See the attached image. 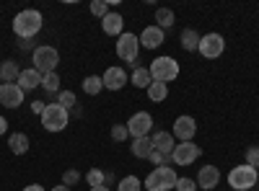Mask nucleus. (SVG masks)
I'll return each instance as SVG.
<instances>
[{
    "instance_id": "obj_6",
    "label": "nucleus",
    "mask_w": 259,
    "mask_h": 191,
    "mask_svg": "<svg viewBox=\"0 0 259 191\" xmlns=\"http://www.w3.org/2000/svg\"><path fill=\"white\" fill-rule=\"evenodd\" d=\"M60 65V54L55 47H36L34 49V70L47 75V73H55V68Z\"/></svg>"
},
{
    "instance_id": "obj_29",
    "label": "nucleus",
    "mask_w": 259,
    "mask_h": 191,
    "mask_svg": "<svg viewBox=\"0 0 259 191\" xmlns=\"http://www.w3.org/2000/svg\"><path fill=\"white\" fill-rule=\"evenodd\" d=\"M85 181H89V186H91V188H94V186H104V181H106V173H104V171H99V168H94V171H89Z\"/></svg>"
},
{
    "instance_id": "obj_25",
    "label": "nucleus",
    "mask_w": 259,
    "mask_h": 191,
    "mask_svg": "<svg viewBox=\"0 0 259 191\" xmlns=\"http://www.w3.org/2000/svg\"><path fill=\"white\" fill-rule=\"evenodd\" d=\"M166 96H168V86H166V83H156V80L150 83V88H148V98H150V101L158 103V101H163Z\"/></svg>"
},
{
    "instance_id": "obj_17",
    "label": "nucleus",
    "mask_w": 259,
    "mask_h": 191,
    "mask_svg": "<svg viewBox=\"0 0 259 191\" xmlns=\"http://www.w3.org/2000/svg\"><path fill=\"white\" fill-rule=\"evenodd\" d=\"M101 29H104V34H109V36H122L124 18L119 13H109L106 18H101Z\"/></svg>"
},
{
    "instance_id": "obj_18",
    "label": "nucleus",
    "mask_w": 259,
    "mask_h": 191,
    "mask_svg": "<svg viewBox=\"0 0 259 191\" xmlns=\"http://www.w3.org/2000/svg\"><path fill=\"white\" fill-rule=\"evenodd\" d=\"M150 140H153L156 150L158 153H166V155H171V153H174V147H177V140H174V135H171V132H156Z\"/></svg>"
},
{
    "instance_id": "obj_27",
    "label": "nucleus",
    "mask_w": 259,
    "mask_h": 191,
    "mask_svg": "<svg viewBox=\"0 0 259 191\" xmlns=\"http://www.w3.org/2000/svg\"><path fill=\"white\" fill-rule=\"evenodd\" d=\"M41 88H45L47 93H57V88H60V75H57V73L41 75Z\"/></svg>"
},
{
    "instance_id": "obj_11",
    "label": "nucleus",
    "mask_w": 259,
    "mask_h": 191,
    "mask_svg": "<svg viewBox=\"0 0 259 191\" xmlns=\"http://www.w3.org/2000/svg\"><path fill=\"white\" fill-rule=\"evenodd\" d=\"M21 103H24V91L18 88V83H3V86H0V106L18 109Z\"/></svg>"
},
{
    "instance_id": "obj_2",
    "label": "nucleus",
    "mask_w": 259,
    "mask_h": 191,
    "mask_svg": "<svg viewBox=\"0 0 259 191\" xmlns=\"http://www.w3.org/2000/svg\"><path fill=\"white\" fill-rule=\"evenodd\" d=\"M177 181H179V176L174 173V168L161 165V168H156V171L148 173L145 191H171V188H177Z\"/></svg>"
},
{
    "instance_id": "obj_23",
    "label": "nucleus",
    "mask_w": 259,
    "mask_h": 191,
    "mask_svg": "<svg viewBox=\"0 0 259 191\" xmlns=\"http://www.w3.org/2000/svg\"><path fill=\"white\" fill-rule=\"evenodd\" d=\"M150 83H153V78H150V70H148V68H135V73H133V86L148 91Z\"/></svg>"
},
{
    "instance_id": "obj_20",
    "label": "nucleus",
    "mask_w": 259,
    "mask_h": 191,
    "mask_svg": "<svg viewBox=\"0 0 259 191\" xmlns=\"http://www.w3.org/2000/svg\"><path fill=\"white\" fill-rule=\"evenodd\" d=\"M8 147H11L13 155H26V150H29V137H26L24 132H13V135L8 137Z\"/></svg>"
},
{
    "instance_id": "obj_4",
    "label": "nucleus",
    "mask_w": 259,
    "mask_h": 191,
    "mask_svg": "<svg viewBox=\"0 0 259 191\" xmlns=\"http://www.w3.org/2000/svg\"><path fill=\"white\" fill-rule=\"evenodd\" d=\"M256 181H259L256 168H251L246 163L244 165H233L231 173H228V186L236 188V191H249V188L256 186Z\"/></svg>"
},
{
    "instance_id": "obj_38",
    "label": "nucleus",
    "mask_w": 259,
    "mask_h": 191,
    "mask_svg": "<svg viewBox=\"0 0 259 191\" xmlns=\"http://www.w3.org/2000/svg\"><path fill=\"white\" fill-rule=\"evenodd\" d=\"M31 109H34V114L41 116V111H45V103H41V101H34V103H31Z\"/></svg>"
},
{
    "instance_id": "obj_35",
    "label": "nucleus",
    "mask_w": 259,
    "mask_h": 191,
    "mask_svg": "<svg viewBox=\"0 0 259 191\" xmlns=\"http://www.w3.org/2000/svg\"><path fill=\"white\" fill-rule=\"evenodd\" d=\"M177 191H197V181H192V178H179V181H177Z\"/></svg>"
},
{
    "instance_id": "obj_3",
    "label": "nucleus",
    "mask_w": 259,
    "mask_h": 191,
    "mask_svg": "<svg viewBox=\"0 0 259 191\" xmlns=\"http://www.w3.org/2000/svg\"><path fill=\"white\" fill-rule=\"evenodd\" d=\"M68 124H70L68 109H62L60 103H47L45 106V111H41V126H45L47 132H62Z\"/></svg>"
},
{
    "instance_id": "obj_14",
    "label": "nucleus",
    "mask_w": 259,
    "mask_h": 191,
    "mask_svg": "<svg viewBox=\"0 0 259 191\" xmlns=\"http://www.w3.org/2000/svg\"><path fill=\"white\" fill-rule=\"evenodd\" d=\"M101 80H104V88L119 91V88H124V83H127V73L122 68H109V70L101 75Z\"/></svg>"
},
{
    "instance_id": "obj_40",
    "label": "nucleus",
    "mask_w": 259,
    "mask_h": 191,
    "mask_svg": "<svg viewBox=\"0 0 259 191\" xmlns=\"http://www.w3.org/2000/svg\"><path fill=\"white\" fill-rule=\"evenodd\" d=\"M6 130H8V121L0 116V135H6Z\"/></svg>"
},
{
    "instance_id": "obj_30",
    "label": "nucleus",
    "mask_w": 259,
    "mask_h": 191,
    "mask_svg": "<svg viewBox=\"0 0 259 191\" xmlns=\"http://www.w3.org/2000/svg\"><path fill=\"white\" fill-rule=\"evenodd\" d=\"M91 13L96 18H106V16H109V3H104V0H94V3H91Z\"/></svg>"
},
{
    "instance_id": "obj_33",
    "label": "nucleus",
    "mask_w": 259,
    "mask_h": 191,
    "mask_svg": "<svg viewBox=\"0 0 259 191\" xmlns=\"http://www.w3.org/2000/svg\"><path fill=\"white\" fill-rule=\"evenodd\" d=\"M150 163H156L158 168L161 165H168V163H174V160H171V155H166V153H158V150H153V153H150V158H148Z\"/></svg>"
},
{
    "instance_id": "obj_15",
    "label": "nucleus",
    "mask_w": 259,
    "mask_h": 191,
    "mask_svg": "<svg viewBox=\"0 0 259 191\" xmlns=\"http://www.w3.org/2000/svg\"><path fill=\"white\" fill-rule=\"evenodd\" d=\"M138 39H140V47H145V49H158V47L163 44V29H158V26H148Z\"/></svg>"
},
{
    "instance_id": "obj_32",
    "label": "nucleus",
    "mask_w": 259,
    "mask_h": 191,
    "mask_svg": "<svg viewBox=\"0 0 259 191\" xmlns=\"http://www.w3.org/2000/svg\"><path fill=\"white\" fill-rule=\"evenodd\" d=\"M127 137H130L127 124H117V126H112V140H114V142H124Z\"/></svg>"
},
{
    "instance_id": "obj_21",
    "label": "nucleus",
    "mask_w": 259,
    "mask_h": 191,
    "mask_svg": "<svg viewBox=\"0 0 259 191\" xmlns=\"http://www.w3.org/2000/svg\"><path fill=\"white\" fill-rule=\"evenodd\" d=\"M200 34L197 31H194V29H184L182 31V47L187 49V52H197L200 49Z\"/></svg>"
},
{
    "instance_id": "obj_28",
    "label": "nucleus",
    "mask_w": 259,
    "mask_h": 191,
    "mask_svg": "<svg viewBox=\"0 0 259 191\" xmlns=\"http://www.w3.org/2000/svg\"><path fill=\"white\" fill-rule=\"evenodd\" d=\"M140 178L138 176H124L122 181H119V186H117V191H140Z\"/></svg>"
},
{
    "instance_id": "obj_34",
    "label": "nucleus",
    "mask_w": 259,
    "mask_h": 191,
    "mask_svg": "<svg viewBox=\"0 0 259 191\" xmlns=\"http://www.w3.org/2000/svg\"><path fill=\"white\" fill-rule=\"evenodd\" d=\"M78 181H80V173L75 171V168H70V171L62 173V183H65V186H75Z\"/></svg>"
},
{
    "instance_id": "obj_44",
    "label": "nucleus",
    "mask_w": 259,
    "mask_h": 191,
    "mask_svg": "<svg viewBox=\"0 0 259 191\" xmlns=\"http://www.w3.org/2000/svg\"><path fill=\"white\" fill-rule=\"evenodd\" d=\"M256 183H259V181H256Z\"/></svg>"
},
{
    "instance_id": "obj_39",
    "label": "nucleus",
    "mask_w": 259,
    "mask_h": 191,
    "mask_svg": "<svg viewBox=\"0 0 259 191\" xmlns=\"http://www.w3.org/2000/svg\"><path fill=\"white\" fill-rule=\"evenodd\" d=\"M24 191H45V186H39V183H31V186H26Z\"/></svg>"
},
{
    "instance_id": "obj_24",
    "label": "nucleus",
    "mask_w": 259,
    "mask_h": 191,
    "mask_svg": "<svg viewBox=\"0 0 259 191\" xmlns=\"http://www.w3.org/2000/svg\"><path fill=\"white\" fill-rule=\"evenodd\" d=\"M83 91L89 93V96H99L101 91H104V80H101V75H89L83 80Z\"/></svg>"
},
{
    "instance_id": "obj_9",
    "label": "nucleus",
    "mask_w": 259,
    "mask_h": 191,
    "mask_svg": "<svg viewBox=\"0 0 259 191\" xmlns=\"http://www.w3.org/2000/svg\"><path fill=\"white\" fill-rule=\"evenodd\" d=\"M223 49H226V39H223L221 34H207V36L200 39V49H197V52H200L205 59H215V57L223 54Z\"/></svg>"
},
{
    "instance_id": "obj_19",
    "label": "nucleus",
    "mask_w": 259,
    "mask_h": 191,
    "mask_svg": "<svg viewBox=\"0 0 259 191\" xmlns=\"http://www.w3.org/2000/svg\"><path fill=\"white\" fill-rule=\"evenodd\" d=\"M130 150H133L135 158H150V153H153L156 147H153V140L150 137H138V140H133Z\"/></svg>"
},
{
    "instance_id": "obj_13",
    "label": "nucleus",
    "mask_w": 259,
    "mask_h": 191,
    "mask_svg": "<svg viewBox=\"0 0 259 191\" xmlns=\"http://www.w3.org/2000/svg\"><path fill=\"white\" fill-rule=\"evenodd\" d=\"M218 183H221V171H218V168H215V165H202L200 173H197V188L212 191Z\"/></svg>"
},
{
    "instance_id": "obj_22",
    "label": "nucleus",
    "mask_w": 259,
    "mask_h": 191,
    "mask_svg": "<svg viewBox=\"0 0 259 191\" xmlns=\"http://www.w3.org/2000/svg\"><path fill=\"white\" fill-rule=\"evenodd\" d=\"M18 75H21V70L13 59H6L3 65H0V78H3V83H16Z\"/></svg>"
},
{
    "instance_id": "obj_8",
    "label": "nucleus",
    "mask_w": 259,
    "mask_h": 191,
    "mask_svg": "<svg viewBox=\"0 0 259 191\" xmlns=\"http://www.w3.org/2000/svg\"><path fill=\"white\" fill-rule=\"evenodd\" d=\"M150 126H153V116H150L148 111H138V114H133L130 116V121H127V132H130V137H148L150 135Z\"/></svg>"
},
{
    "instance_id": "obj_12",
    "label": "nucleus",
    "mask_w": 259,
    "mask_h": 191,
    "mask_svg": "<svg viewBox=\"0 0 259 191\" xmlns=\"http://www.w3.org/2000/svg\"><path fill=\"white\" fill-rule=\"evenodd\" d=\"M194 132H197V121H194L192 116H179L177 121H174V140H179V142H192L194 140Z\"/></svg>"
},
{
    "instance_id": "obj_16",
    "label": "nucleus",
    "mask_w": 259,
    "mask_h": 191,
    "mask_svg": "<svg viewBox=\"0 0 259 191\" xmlns=\"http://www.w3.org/2000/svg\"><path fill=\"white\" fill-rule=\"evenodd\" d=\"M18 88L21 91H34V88H39L41 86V73H36L34 68H29V70H21V75H18Z\"/></svg>"
},
{
    "instance_id": "obj_5",
    "label": "nucleus",
    "mask_w": 259,
    "mask_h": 191,
    "mask_svg": "<svg viewBox=\"0 0 259 191\" xmlns=\"http://www.w3.org/2000/svg\"><path fill=\"white\" fill-rule=\"evenodd\" d=\"M150 78L156 83H171L177 75H179V62L174 57H156L150 62Z\"/></svg>"
},
{
    "instance_id": "obj_42",
    "label": "nucleus",
    "mask_w": 259,
    "mask_h": 191,
    "mask_svg": "<svg viewBox=\"0 0 259 191\" xmlns=\"http://www.w3.org/2000/svg\"><path fill=\"white\" fill-rule=\"evenodd\" d=\"M89 191H109V186H94V188H89Z\"/></svg>"
},
{
    "instance_id": "obj_26",
    "label": "nucleus",
    "mask_w": 259,
    "mask_h": 191,
    "mask_svg": "<svg viewBox=\"0 0 259 191\" xmlns=\"http://www.w3.org/2000/svg\"><path fill=\"white\" fill-rule=\"evenodd\" d=\"M156 21H158V29H171V26H174V11H171V8H158L156 11Z\"/></svg>"
},
{
    "instance_id": "obj_41",
    "label": "nucleus",
    "mask_w": 259,
    "mask_h": 191,
    "mask_svg": "<svg viewBox=\"0 0 259 191\" xmlns=\"http://www.w3.org/2000/svg\"><path fill=\"white\" fill-rule=\"evenodd\" d=\"M52 191H70V186H65V183H60V186H55Z\"/></svg>"
},
{
    "instance_id": "obj_10",
    "label": "nucleus",
    "mask_w": 259,
    "mask_h": 191,
    "mask_svg": "<svg viewBox=\"0 0 259 191\" xmlns=\"http://www.w3.org/2000/svg\"><path fill=\"white\" fill-rule=\"evenodd\" d=\"M200 155H202L200 145H194V142H179L174 147V153H171V160H174L177 165H192Z\"/></svg>"
},
{
    "instance_id": "obj_7",
    "label": "nucleus",
    "mask_w": 259,
    "mask_h": 191,
    "mask_svg": "<svg viewBox=\"0 0 259 191\" xmlns=\"http://www.w3.org/2000/svg\"><path fill=\"white\" fill-rule=\"evenodd\" d=\"M138 52H140V39L135 34H122L119 41H117V57L130 62L133 68H138L135 62H138Z\"/></svg>"
},
{
    "instance_id": "obj_43",
    "label": "nucleus",
    "mask_w": 259,
    "mask_h": 191,
    "mask_svg": "<svg viewBox=\"0 0 259 191\" xmlns=\"http://www.w3.org/2000/svg\"><path fill=\"white\" fill-rule=\"evenodd\" d=\"M0 86H3V78H0Z\"/></svg>"
},
{
    "instance_id": "obj_37",
    "label": "nucleus",
    "mask_w": 259,
    "mask_h": 191,
    "mask_svg": "<svg viewBox=\"0 0 259 191\" xmlns=\"http://www.w3.org/2000/svg\"><path fill=\"white\" fill-rule=\"evenodd\" d=\"M18 47H21V49H36L31 39H21V41H18Z\"/></svg>"
},
{
    "instance_id": "obj_1",
    "label": "nucleus",
    "mask_w": 259,
    "mask_h": 191,
    "mask_svg": "<svg viewBox=\"0 0 259 191\" xmlns=\"http://www.w3.org/2000/svg\"><path fill=\"white\" fill-rule=\"evenodd\" d=\"M13 31H16L18 39H34V36L41 31V13L34 11V8L21 11V13L13 18Z\"/></svg>"
},
{
    "instance_id": "obj_36",
    "label": "nucleus",
    "mask_w": 259,
    "mask_h": 191,
    "mask_svg": "<svg viewBox=\"0 0 259 191\" xmlns=\"http://www.w3.org/2000/svg\"><path fill=\"white\" fill-rule=\"evenodd\" d=\"M246 165H251V168L259 165V147H249L246 150Z\"/></svg>"
},
{
    "instance_id": "obj_31",
    "label": "nucleus",
    "mask_w": 259,
    "mask_h": 191,
    "mask_svg": "<svg viewBox=\"0 0 259 191\" xmlns=\"http://www.w3.org/2000/svg\"><path fill=\"white\" fill-rule=\"evenodd\" d=\"M57 103L62 106V109H73V106H75V93L73 91H62L57 96Z\"/></svg>"
}]
</instances>
